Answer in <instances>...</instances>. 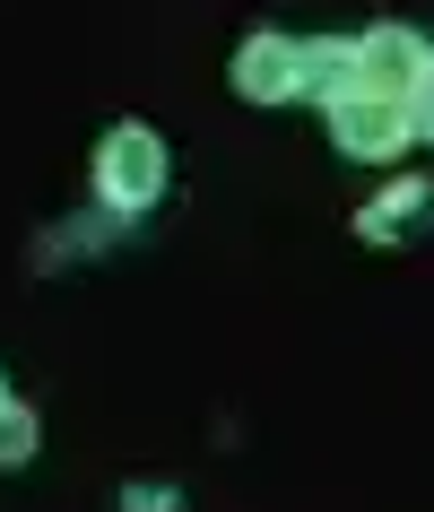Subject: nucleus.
Masks as SVG:
<instances>
[{
	"mask_svg": "<svg viewBox=\"0 0 434 512\" xmlns=\"http://www.w3.org/2000/svg\"><path fill=\"white\" fill-rule=\"evenodd\" d=\"M27 452H35V417L0 400V460H27Z\"/></svg>",
	"mask_w": 434,
	"mask_h": 512,
	"instance_id": "7",
	"label": "nucleus"
},
{
	"mask_svg": "<svg viewBox=\"0 0 434 512\" xmlns=\"http://www.w3.org/2000/svg\"><path fill=\"white\" fill-rule=\"evenodd\" d=\"M235 87L244 96H296V44L287 35H252L244 61H235Z\"/></svg>",
	"mask_w": 434,
	"mask_h": 512,
	"instance_id": "4",
	"label": "nucleus"
},
{
	"mask_svg": "<svg viewBox=\"0 0 434 512\" xmlns=\"http://www.w3.org/2000/svg\"><path fill=\"white\" fill-rule=\"evenodd\" d=\"M426 70H434V61H426Z\"/></svg>",
	"mask_w": 434,
	"mask_h": 512,
	"instance_id": "9",
	"label": "nucleus"
},
{
	"mask_svg": "<svg viewBox=\"0 0 434 512\" xmlns=\"http://www.w3.org/2000/svg\"><path fill=\"white\" fill-rule=\"evenodd\" d=\"M417 209H426V191L408 183V191H391V200H382L374 217H365V235H408V226H417Z\"/></svg>",
	"mask_w": 434,
	"mask_h": 512,
	"instance_id": "6",
	"label": "nucleus"
},
{
	"mask_svg": "<svg viewBox=\"0 0 434 512\" xmlns=\"http://www.w3.org/2000/svg\"><path fill=\"white\" fill-rule=\"evenodd\" d=\"M296 87H313V96H356V44H296Z\"/></svg>",
	"mask_w": 434,
	"mask_h": 512,
	"instance_id": "5",
	"label": "nucleus"
},
{
	"mask_svg": "<svg viewBox=\"0 0 434 512\" xmlns=\"http://www.w3.org/2000/svg\"><path fill=\"white\" fill-rule=\"evenodd\" d=\"M417 35H400V27H382V35H365V44H356V87H365V96H408V87H417Z\"/></svg>",
	"mask_w": 434,
	"mask_h": 512,
	"instance_id": "3",
	"label": "nucleus"
},
{
	"mask_svg": "<svg viewBox=\"0 0 434 512\" xmlns=\"http://www.w3.org/2000/svg\"><path fill=\"white\" fill-rule=\"evenodd\" d=\"M96 183H105L113 209H139V200H157V183H165L157 139H148V131H113V139H105V157H96Z\"/></svg>",
	"mask_w": 434,
	"mask_h": 512,
	"instance_id": "2",
	"label": "nucleus"
},
{
	"mask_svg": "<svg viewBox=\"0 0 434 512\" xmlns=\"http://www.w3.org/2000/svg\"><path fill=\"white\" fill-rule=\"evenodd\" d=\"M330 131H339L348 157H400V148H408V105H400V96H339Z\"/></svg>",
	"mask_w": 434,
	"mask_h": 512,
	"instance_id": "1",
	"label": "nucleus"
},
{
	"mask_svg": "<svg viewBox=\"0 0 434 512\" xmlns=\"http://www.w3.org/2000/svg\"><path fill=\"white\" fill-rule=\"evenodd\" d=\"M408 131H426V139H434V96H426L417 113H408Z\"/></svg>",
	"mask_w": 434,
	"mask_h": 512,
	"instance_id": "8",
	"label": "nucleus"
}]
</instances>
